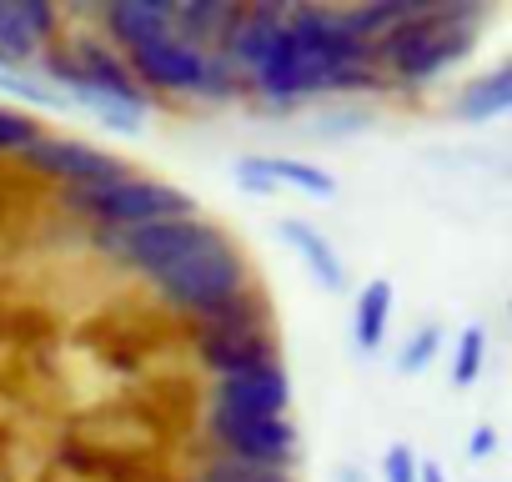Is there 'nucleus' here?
<instances>
[{"label":"nucleus","instance_id":"nucleus-1","mask_svg":"<svg viewBox=\"0 0 512 482\" xmlns=\"http://www.w3.org/2000/svg\"><path fill=\"white\" fill-rule=\"evenodd\" d=\"M487 16L492 11L477 0H422L417 16H407L372 46V66L392 81V91L417 96L477 51V31Z\"/></svg>","mask_w":512,"mask_h":482},{"label":"nucleus","instance_id":"nucleus-2","mask_svg":"<svg viewBox=\"0 0 512 482\" xmlns=\"http://www.w3.org/2000/svg\"><path fill=\"white\" fill-rule=\"evenodd\" d=\"M146 287L156 292V302L166 312H176L196 327V322H211L216 312H226L236 297H246L256 287V267L241 241L221 221L206 216L196 241H186L156 277H146Z\"/></svg>","mask_w":512,"mask_h":482},{"label":"nucleus","instance_id":"nucleus-3","mask_svg":"<svg viewBox=\"0 0 512 482\" xmlns=\"http://www.w3.org/2000/svg\"><path fill=\"white\" fill-rule=\"evenodd\" d=\"M61 206L71 216H81L91 231H136V226H156V221H181L196 216V196L161 181V176H121L106 186H71L61 191Z\"/></svg>","mask_w":512,"mask_h":482},{"label":"nucleus","instance_id":"nucleus-4","mask_svg":"<svg viewBox=\"0 0 512 482\" xmlns=\"http://www.w3.org/2000/svg\"><path fill=\"white\" fill-rule=\"evenodd\" d=\"M206 442L211 457L256 467V472H292L302 452V432L292 417H236L206 407Z\"/></svg>","mask_w":512,"mask_h":482},{"label":"nucleus","instance_id":"nucleus-5","mask_svg":"<svg viewBox=\"0 0 512 482\" xmlns=\"http://www.w3.org/2000/svg\"><path fill=\"white\" fill-rule=\"evenodd\" d=\"M16 161H21V171H31L41 181H56L61 191H71V186H106V181L131 176L126 156H116L106 146H91L81 136H51V131L41 141H31Z\"/></svg>","mask_w":512,"mask_h":482},{"label":"nucleus","instance_id":"nucleus-6","mask_svg":"<svg viewBox=\"0 0 512 482\" xmlns=\"http://www.w3.org/2000/svg\"><path fill=\"white\" fill-rule=\"evenodd\" d=\"M206 56L211 51H196L176 36H161L151 46H136L126 51V66L136 76V86L161 106V101H201V86H206Z\"/></svg>","mask_w":512,"mask_h":482},{"label":"nucleus","instance_id":"nucleus-7","mask_svg":"<svg viewBox=\"0 0 512 482\" xmlns=\"http://www.w3.org/2000/svg\"><path fill=\"white\" fill-rule=\"evenodd\" d=\"M191 352L211 372V382L251 372V367H267V362H282V342H277L272 327H231L221 317L191 327Z\"/></svg>","mask_w":512,"mask_h":482},{"label":"nucleus","instance_id":"nucleus-8","mask_svg":"<svg viewBox=\"0 0 512 482\" xmlns=\"http://www.w3.org/2000/svg\"><path fill=\"white\" fill-rule=\"evenodd\" d=\"M206 407L216 412H236V417H287L292 412V377L282 362L251 367L236 377H216Z\"/></svg>","mask_w":512,"mask_h":482},{"label":"nucleus","instance_id":"nucleus-9","mask_svg":"<svg viewBox=\"0 0 512 482\" xmlns=\"http://www.w3.org/2000/svg\"><path fill=\"white\" fill-rule=\"evenodd\" d=\"M287 0H236V16H231V26H226V36H221V56L236 66V71H256L262 66V56L277 46V36L287 31Z\"/></svg>","mask_w":512,"mask_h":482},{"label":"nucleus","instance_id":"nucleus-10","mask_svg":"<svg viewBox=\"0 0 512 482\" xmlns=\"http://www.w3.org/2000/svg\"><path fill=\"white\" fill-rule=\"evenodd\" d=\"M171 21H176V0H101L91 26L126 56L136 46L171 36Z\"/></svg>","mask_w":512,"mask_h":482},{"label":"nucleus","instance_id":"nucleus-11","mask_svg":"<svg viewBox=\"0 0 512 482\" xmlns=\"http://www.w3.org/2000/svg\"><path fill=\"white\" fill-rule=\"evenodd\" d=\"M236 181L246 191L292 186V191H307V196H337V176L322 171L317 161H297V156H246V161H236Z\"/></svg>","mask_w":512,"mask_h":482},{"label":"nucleus","instance_id":"nucleus-12","mask_svg":"<svg viewBox=\"0 0 512 482\" xmlns=\"http://www.w3.org/2000/svg\"><path fill=\"white\" fill-rule=\"evenodd\" d=\"M507 111H512V61L462 81V91L452 96L457 121H492V116H507Z\"/></svg>","mask_w":512,"mask_h":482},{"label":"nucleus","instance_id":"nucleus-13","mask_svg":"<svg viewBox=\"0 0 512 482\" xmlns=\"http://www.w3.org/2000/svg\"><path fill=\"white\" fill-rule=\"evenodd\" d=\"M236 16V0H176V21H171V36L196 46V51H216L226 26Z\"/></svg>","mask_w":512,"mask_h":482},{"label":"nucleus","instance_id":"nucleus-14","mask_svg":"<svg viewBox=\"0 0 512 482\" xmlns=\"http://www.w3.org/2000/svg\"><path fill=\"white\" fill-rule=\"evenodd\" d=\"M282 236L292 241V252L307 262V272L327 287V292H342L347 287V267H342V257H337V247L312 226V221H302V216H287L282 221Z\"/></svg>","mask_w":512,"mask_h":482},{"label":"nucleus","instance_id":"nucleus-15","mask_svg":"<svg viewBox=\"0 0 512 482\" xmlns=\"http://www.w3.org/2000/svg\"><path fill=\"white\" fill-rule=\"evenodd\" d=\"M422 0H352V6H342V21L357 41L377 46L387 31H397L407 16H417Z\"/></svg>","mask_w":512,"mask_h":482},{"label":"nucleus","instance_id":"nucleus-16","mask_svg":"<svg viewBox=\"0 0 512 482\" xmlns=\"http://www.w3.org/2000/svg\"><path fill=\"white\" fill-rule=\"evenodd\" d=\"M387 322H392V282H367L352 302V342L362 352H377L382 337H387Z\"/></svg>","mask_w":512,"mask_h":482},{"label":"nucleus","instance_id":"nucleus-17","mask_svg":"<svg viewBox=\"0 0 512 482\" xmlns=\"http://www.w3.org/2000/svg\"><path fill=\"white\" fill-rule=\"evenodd\" d=\"M66 101H71V106H86V111H96V116H101V126H111V131H126V136H136V131L146 126V116L156 111L151 101H121V96H106V91H91V86L71 91Z\"/></svg>","mask_w":512,"mask_h":482},{"label":"nucleus","instance_id":"nucleus-18","mask_svg":"<svg viewBox=\"0 0 512 482\" xmlns=\"http://www.w3.org/2000/svg\"><path fill=\"white\" fill-rule=\"evenodd\" d=\"M201 101L206 106H236V101H251V81L246 71H236L221 51L206 56V86H201Z\"/></svg>","mask_w":512,"mask_h":482},{"label":"nucleus","instance_id":"nucleus-19","mask_svg":"<svg viewBox=\"0 0 512 482\" xmlns=\"http://www.w3.org/2000/svg\"><path fill=\"white\" fill-rule=\"evenodd\" d=\"M41 136H46V126L36 121V111L0 101V161H16V156H21L31 141H41Z\"/></svg>","mask_w":512,"mask_h":482},{"label":"nucleus","instance_id":"nucleus-20","mask_svg":"<svg viewBox=\"0 0 512 482\" xmlns=\"http://www.w3.org/2000/svg\"><path fill=\"white\" fill-rule=\"evenodd\" d=\"M487 367V332L482 327H462L457 347H452V387H472Z\"/></svg>","mask_w":512,"mask_h":482},{"label":"nucleus","instance_id":"nucleus-21","mask_svg":"<svg viewBox=\"0 0 512 482\" xmlns=\"http://www.w3.org/2000/svg\"><path fill=\"white\" fill-rule=\"evenodd\" d=\"M437 352H442V327H437V322H422V327L402 342L397 367H402L407 377H417V372H427V367L437 362Z\"/></svg>","mask_w":512,"mask_h":482},{"label":"nucleus","instance_id":"nucleus-22","mask_svg":"<svg viewBox=\"0 0 512 482\" xmlns=\"http://www.w3.org/2000/svg\"><path fill=\"white\" fill-rule=\"evenodd\" d=\"M0 91H11V96H21V101H31V106H66L61 91H51L46 81H36V76H26V71H0Z\"/></svg>","mask_w":512,"mask_h":482},{"label":"nucleus","instance_id":"nucleus-23","mask_svg":"<svg viewBox=\"0 0 512 482\" xmlns=\"http://www.w3.org/2000/svg\"><path fill=\"white\" fill-rule=\"evenodd\" d=\"M417 452L407 447V442H392L387 452H382V482H417Z\"/></svg>","mask_w":512,"mask_h":482},{"label":"nucleus","instance_id":"nucleus-24","mask_svg":"<svg viewBox=\"0 0 512 482\" xmlns=\"http://www.w3.org/2000/svg\"><path fill=\"white\" fill-rule=\"evenodd\" d=\"M492 452H497V427L477 422V427H472V437H467V457H472V462H487Z\"/></svg>","mask_w":512,"mask_h":482},{"label":"nucleus","instance_id":"nucleus-25","mask_svg":"<svg viewBox=\"0 0 512 482\" xmlns=\"http://www.w3.org/2000/svg\"><path fill=\"white\" fill-rule=\"evenodd\" d=\"M417 482H452V477H447L437 462H422V467H417Z\"/></svg>","mask_w":512,"mask_h":482},{"label":"nucleus","instance_id":"nucleus-26","mask_svg":"<svg viewBox=\"0 0 512 482\" xmlns=\"http://www.w3.org/2000/svg\"><path fill=\"white\" fill-rule=\"evenodd\" d=\"M251 482H292V472H256Z\"/></svg>","mask_w":512,"mask_h":482},{"label":"nucleus","instance_id":"nucleus-27","mask_svg":"<svg viewBox=\"0 0 512 482\" xmlns=\"http://www.w3.org/2000/svg\"><path fill=\"white\" fill-rule=\"evenodd\" d=\"M337 482H362V472L357 467H337Z\"/></svg>","mask_w":512,"mask_h":482},{"label":"nucleus","instance_id":"nucleus-28","mask_svg":"<svg viewBox=\"0 0 512 482\" xmlns=\"http://www.w3.org/2000/svg\"><path fill=\"white\" fill-rule=\"evenodd\" d=\"M0 71H11V66H6V61H0Z\"/></svg>","mask_w":512,"mask_h":482}]
</instances>
